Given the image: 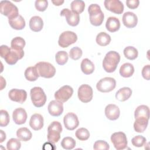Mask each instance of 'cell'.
<instances>
[{"label":"cell","instance_id":"obj_1","mask_svg":"<svg viewBox=\"0 0 150 150\" xmlns=\"http://www.w3.org/2000/svg\"><path fill=\"white\" fill-rule=\"evenodd\" d=\"M120 61V55L115 51H109L106 53L103 61V67L107 73L114 72Z\"/></svg>","mask_w":150,"mask_h":150},{"label":"cell","instance_id":"obj_2","mask_svg":"<svg viewBox=\"0 0 150 150\" xmlns=\"http://www.w3.org/2000/svg\"><path fill=\"white\" fill-rule=\"evenodd\" d=\"M88 12L90 15V22L91 25L98 26L103 23L104 15L98 4H91L88 8Z\"/></svg>","mask_w":150,"mask_h":150},{"label":"cell","instance_id":"obj_3","mask_svg":"<svg viewBox=\"0 0 150 150\" xmlns=\"http://www.w3.org/2000/svg\"><path fill=\"white\" fill-rule=\"evenodd\" d=\"M32 102L34 106L38 108L43 107L46 101V96L43 90L40 87H34L30 91Z\"/></svg>","mask_w":150,"mask_h":150},{"label":"cell","instance_id":"obj_4","mask_svg":"<svg viewBox=\"0 0 150 150\" xmlns=\"http://www.w3.org/2000/svg\"><path fill=\"white\" fill-rule=\"evenodd\" d=\"M61 124L56 121L52 122L47 128V140L53 144L57 142L60 138V133L62 132Z\"/></svg>","mask_w":150,"mask_h":150},{"label":"cell","instance_id":"obj_5","mask_svg":"<svg viewBox=\"0 0 150 150\" xmlns=\"http://www.w3.org/2000/svg\"><path fill=\"white\" fill-rule=\"evenodd\" d=\"M0 11L2 15L8 17V19L14 18L19 15L17 6L9 1H1L0 2Z\"/></svg>","mask_w":150,"mask_h":150},{"label":"cell","instance_id":"obj_6","mask_svg":"<svg viewBox=\"0 0 150 150\" xmlns=\"http://www.w3.org/2000/svg\"><path fill=\"white\" fill-rule=\"evenodd\" d=\"M35 66L37 69L39 76L42 77L49 79L55 75L56 69L49 62H40L36 63Z\"/></svg>","mask_w":150,"mask_h":150},{"label":"cell","instance_id":"obj_7","mask_svg":"<svg viewBox=\"0 0 150 150\" xmlns=\"http://www.w3.org/2000/svg\"><path fill=\"white\" fill-rule=\"evenodd\" d=\"M116 86L115 80L110 77L100 79L96 84L97 89L101 93H108L112 91Z\"/></svg>","mask_w":150,"mask_h":150},{"label":"cell","instance_id":"obj_8","mask_svg":"<svg viewBox=\"0 0 150 150\" xmlns=\"http://www.w3.org/2000/svg\"><path fill=\"white\" fill-rule=\"evenodd\" d=\"M77 40V36L74 32L64 31L60 35L58 44L60 47L65 48L76 42Z\"/></svg>","mask_w":150,"mask_h":150},{"label":"cell","instance_id":"obj_9","mask_svg":"<svg viewBox=\"0 0 150 150\" xmlns=\"http://www.w3.org/2000/svg\"><path fill=\"white\" fill-rule=\"evenodd\" d=\"M111 141L114 148L117 150L124 149L127 146V138L125 134L122 132H116L111 136Z\"/></svg>","mask_w":150,"mask_h":150},{"label":"cell","instance_id":"obj_10","mask_svg":"<svg viewBox=\"0 0 150 150\" xmlns=\"http://www.w3.org/2000/svg\"><path fill=\"white\" fill-rule=\"evenodd\" d=\"M79 99L83 103H87L91 101L93 96V91L91 87L88 84L81 85L77 92Z\"/></svg>","mask_w":150,"mask_h":150},{"label":"cell","instance_id":"obj_11","mask_svg":"<svg viewBox=\"0 0 150 150\" xmlns=\"http://www.w3.org/2000/svg\"><path fill=\"white\" fill-rule=\"evenodd\" d=\"M73 89L68 85H65L60 87L54 93V98L56 100L62 103L66 102L72 96Z\"/></svg>","mask_w":150,"mask_h":150},{"label":"cell","instance_id":"obj_12","mask_svg":"<svg viewBox=\"0 0 150 150\" xmlns=\"http://www.w3.org/2000/svg\"><path fill=\"white\" fill-rule=\"evenodd\" d=\"M60 16H65L66 22L71 26H76L80 22L79 14L70 11L67 8H64L60 12Z\"/></svg>","mask_w":150,"mask_h":150},{"label":"cell","instance_id":"obj_13","mask_svg":"<svg viewBox=\"0 0 150 150\" xmlns=\"http://www.w3.org/2000/svg\"><path fill=\"white\" fill-rule=\"evenodd\" d=\"M104 4L107 10L116 14H121L124 11V5L119 0H105Z\"/></svg>","mask_w":150,"mask_h":150},{"label":"cell","instance_id":"obj_14","mask_svg":"<svg viewBox=\"0 0 150 150\" xmlns=\"http://www.w3.org/2000/svg\"><path fill=\"white\" fill-rule=\"evenodd\" d=\"M63 122L65 128L70 131L76 129L79 125V121L77 116L73 112H68L63 118Z\"/></svg>","mask_w":150,"mask_h":150},{"label":"cell","instance_id":"obj_15","mask_svg":"<svg viewBox=\"0 0 150 150\" xmlns=\"http://www.w3.org/2000/svg\"><path fill=\"white\" fill-rule=\"evenodd\" d=\"M8 97L11 100L22 104L27 98V93L24 90L13 88L9 91Z\"/></svg>","mask_w":150,"mask_h":150},{"label":"cell","instance_id":"obj_16","mask_svg":"<svg viewBox=\"0 0 150 150\" xmlns=\"http://www.w3.org/2000/svg\"><path fill=\"white\" fill-rule=\"evenodd\" d=\"M23 50H16L11 48L10 51L4 58L5 61L9 65H13L18 62V60L22 59L24 56Z\"/></svg>","mask_w":150,"mask_h":150},{"label":"cell","instance_id":"obj_17","mask_svg":"<svg viewBox=\"0 0 150 150\" xmlns=\"http://www.w3.org/2000/svg\"><path fill=\"white\" fill-rule=\"evenodd\" d=\"M49 113L53 117H59L63 112V103L57 100L51 101L47 107Z\"/></svg>","mask_w":150,"mask_h":150},{"label":"cell","instance_id":"obj_18","mask_svg":"<svg viewBox=\"0 0 150 150\" xmlns=\"http://www.w3.org/2000/svg\"><path fill=\"white\" fill-rule=\"evenodd\" d=\"M122 23L127 28H133L137 25V16L134 12H126L122 16Z\"/></svg>","mask_w":150,"mask_h":150},{"label":"cell","instance_id":"obj_19","mask_svg":"<svg viewBox=\"0 0 150 150\" xmlns=\"http://www.w3.org/2000/svg\"><path fill=\"white\" fill-rule=\"evenodd\" d=\"M105 115L110 120H116L119 118L120 115V108L115 104H108L105 108Z\"/></svg>","mask_w":150,"mask_h":150},{"label":"cell","instance_id":"obj_20","mask_svg":"<svg viewBox=\"0 0 150 150\" xmlns=\"http://www.w3.org/2000/svg\"><path fill=\"white\" fill-rule=\"evenodd\" d=\"M27 113L26 110L21 107L16 108L12 113L13 121L16 124L21 125L25 123L27 120Z\"/></svg>","mask_w":150,"mask_h":150},{"label":"cell","instance_id":"obj_21","mask_svg":"<svg viewBox=\"0 0 150 150\" xmlns=\"http://www.w3.org/2000/svg\"><path fill=\"white\" fill-rule=\"evenodd\" d=\"M44 124V120L42 115L40 114L36 113L33 114L29 121V125L35 131L41 129Z\"/></svg>","mask_w":150,"mask_h":150},{"label":"cell","instance_id":"obj_22","mask_svg":"<svg viewBox=\"0 0 150 150\" xmlns=\"http://www.w3.org/2000/svg\"><path fill=\"white\" fill-rule=\"evenodd\" d=\"M135 119L144 118L149 120V109L147 105H141L138 106L134 112Z\"/></svg>","mask_w":150,"mask_h":150},{"label":"cell","instance_id":"obj_23","mask_svg":"<svg viewBox=\"0 0 150 150\" xmlns=\"http://www.w3.org/2000/svg\"><path fill=\"white\" fill-rule=\"evenodd\" d=\"M43 27V21L39 16H32L29 21V28L35 32H38L40 31Z\"/></svg>","mask_w":150,"mask_h":150},{"label":"cell","instance_id":"obj_24","mask_svg":"<svg viewBox=\"0 0 150 150\" xmlns=\"http://www.w3.org/2000/svg\"><path fill=\"white\" fill-rule=\"evenodd\" d=\"M105 27L107 30L110 32H115L120 29V22L118 18L114 16H110L108 18L106 23Z\"/></svg>","mask_w":150,"mask_h":150},{"label":"cell","instance_id":"obj_25","mask_svg":"<svg viewBox=\"0 0 150 150\" xmlns=\"http://www.w3.org/2000/svg\"><path fill=\"white\" fill-rule=\"evenodd\" d=\"M8 22L11 27L15 30H22L26 25L24 18L20 15L14 18L8 19Z\"/></svg>","mask_w":150,"mask_h":150},{"label":"cell","instance_id":"obj_26","mask_svg":"<svg viewBox=\"0 0 150 150\" xmlns=\"http://www.w3.org/2000/svg\"><path fill=\"white\" fill-rule=\"evenodd\" d=\"M132 95V90L129 87H124L119 89L115 93V98L120 101H125Z\"/></svg>","mask_w":150,"mask_h":150},{"label":"cell","instance_id":"obj_27","mask_svg":"<svg viewBox=\"0 0 150 150\" xmlns=\"http://www.w3.org/2000/svg\"><path fill=\"white\" fill-rule=\"evenodd\" d=\"M120 75L125 78L131 77L134 73V66L129 63H124L119 70Z\"/></svg>","mask_w":150,"mask_h":150},{"label":"cell","instance_id":"obj_28","mask_svg":"<svg viewBox=\"0 0 150 150\" xmlns=\"http://www.w3.org/2000/svg\"><path fill=\"white\" fill-rule=\"evenodd\" d=\"M80 67L82 72L87 75L93 73L94 70V63L87 58L83 59Z\"/></svg>","mask_w":150,"mask_h":150},{"label":"cell","instance_id":"obj_29","mask_svg":"<svg viewBox=\"0 0 150 150\" xmlns=\"http://www.w3.org/2000/svg\"><path fill=\"white\" fill-rule=\"evenodd\" d=\"M16 136L20 141L26 142L32 138V134L28 128L26 127H22L17 130Z\"/></svg>","mask_w":150,"mask_h":150},{"label":"cell","instance_id":"obj_30","mask_svg":"<svg viewBox=\"0 0 150 150\" xmlns=\"http://www.w3.org/2000/svg\"><path fill=\"white\" fill-rule=\"evenodd\" d=\"M24 75L26 79L30 81H36L40 76L35 66H30L26 68Z\"/></svg>","mask_w":150,"mask_h":150},{"label":"cell","instance_id":"obj_31","mask_svg":"<svg viewBox=\"0 0 150 150\" xmlns=\"http://www.w3.org/2000/svg\"><path fill=\"white\" fill-rule=\"evenodd\" d=\"M111 36L104 32H100L96 36V43L101 46H105L111 42Z\"/></svg>","mask_w":150,"mask_h":150},{"label":"cell","instance_id":"obj_32","mask_svg":"<svg viewBox=\"0 0 150 150\" xmlns=\"http://www.w3.org/2000/svg\"><path fill=\"white\" fill-rule=\"evenodd\" d=\"M148 124V120L144 118L135 119L134 123V130L137 132H144Z\"/></svg>","mask_w":150,"mask_h":150},{"label":"cell","instance_id":"obj_33","mask_svg":"<svg viewBox=\"0 0 150 150\" xmlns=\"http://www.w3.org/2000/svg\"><path fill=\"white\" fill-rule=\"evenodd\" d=\"M25 40L21 37H15L12 39L11 42V48L16 50H23L25 46Z\"/></svg>","mask_w":150,"mask_h":150},{"label":"cell","instance_id":"obj_34","mask_svg":"<svg viewBox=\"0 0 150 150\" xmlns=\"http://www.w3.org/2000/svg\"><path fill=\"white\" fill-rule=\"evenodd\" d=\"M123 52H124V56L127 59H129L131 60H133L135 59L138 55V50L135 47L131 46L125 47Z\"/></svg>","mask_w":150,"mask_h":150},{"label":"cell","instance_id":"obj_35","mask_svg":"<svg viewBox=\"0 0 150 150\" xmlns=\"http://www.w3.org/2000/svg\"><path fill=\"white\" fill-rule=\"evenodd\" d=\"M70 7L73 12L79 14L83 12L85 8V3L83 1L74 0L71 2Z\"/></svg>","mask_w":150,"mask_h":150},{"label":"cell","instance_id":"obj_36","mask_svg":"<svg viewBox=\"0 0 150 150\" xmlns=\"http://www.w3.org/2000/svg\"><path fill=\"white\" fill-rule=\"evenodd\" d=\"M61 146L64 149L70 150L73 149L76 144V141L71 137H64L61 141Z\"/></svg>","mask_w":150,"mask_h":150},{"label":"cell","instance_id":"obj_37","mask_svg":"<svg viewBox=\"0 0 150 150\" xmlns=\"http://www.w3.org/2000/svg\"><path fill=\"white\" fill-rule=\"evenodd\" d=\"M69 59L68 54L66 52L62 50V51H59L56 53L55 55V60L56 63L59 65H64L65 64Z\"/></svg>","mask_w":150,"mask_h":150},{"label":"cell","instance_id":"obj_38","mask_svg":"<svg viewBox=\"0 0 150 150\" xmlns=\"http://www.w3.org/2000/svg\"><path fill=\"white\" fill-rule=\"evenodd\" d=\"M76 137L80 141H86L90 137V132L88 130L85 128H79L75 133Z\"/></svg>","mask_w":150,"mask_h":150},{"label":"cell","instance_id":"obj_39","mask_svg":"<svg viewBox=\"0 0 150 150\" xmlns=\"http://www.w3.org/2000/svg\"><path fill=\"white\" fill-rule=\"evenodd\" d=\"M21 147V143L19 139L11 138L6 143V148L8 150H18Z\"/></svg>","mask_w":150,"mask_h":150},{"label":"cell","instance_id":"obj_40","mask_svg":"<svg viewBox=\"0 0 150 150\" xmlns=\"http://www.w3.org/2000/svg\"><path fill=\"white\" fill-rule=\"evenodd\" d=\"M10 118L8 112L5 110H0V126L2 127H6L8 125Z\"/></svg>","mask_w":150,"mask_h":150},{"label":"cell","instance_id":"obj_41","mask_svg":"<svg viewBox=\"0 0 150 150\" xmlns=\"http://www.w3.org/2000/svg\"><path fill=\"white\" fill-rule=\"evenodd\" d=\"M82 54H83L82 50L77 46L73 47L70 49L69 52L70 57L74 60H77L79 59L81 57Z\"/></svg>","mask_w":150,"mask_h":150},{"label":"cell","instance_id":"obj_42","mask_svg":"<svg viewBox=\"0 0 150 150\" xmlns=\"http://www.w3.org/2000/svg\"><path fill=\"white\" fill-rule=\"evenodd\" d=\"M146 138L142 135H137L132 138V144L136 147H142L146 144Z\"/></svg>","mask_w":150,"mask_h":150},{"label":"cell","instance_id":"obj_43","mask_svg":"<svg viewBox=\"0 0 150 150\" xmlns=\"http://www.w3.org/2000/svg\"><path fill=\"white\" fill-rule=\"evenodd\" d=\"M93 149L94 150H108L110 149V146L106 141L98 140L94 142Z\"/></svg>","mask_w":150,"mask_h":150},{"label":"cell","instance_id":"obj_44","mask_svg":"<svg viewBox=\"0 0 150 150\" xmlns=\"http://www.w3.org/2000/svg\"><path fill=\"white\" fill-rule=\"evenodd\" d=\"M35 6L38 11L43 12L48 6V1L46 0H36L35 2Z\"/></svg>","mask_w":150,"mask_h":150},{"label":"cell","instance_id":"obj_45","mask_svg":"<svg viewBox=\"0 0 150 150\" xmlns=\"http://www.w3.org/2000/svg\"><path fill=\"white\" fill-rule=\"evenodd\" d=\"M141 74L144 79L146 80H149L150 79V65L147 64L144 66L142 69Z\"/></svg>","mask_w":150,"mask_h":150},{"label":"cell","instance_id":"obj_46","mask_svg":"<svg viewBox=\"0 0 150 150\" xmlns=\"http://www.w3.org/2000/svg\"><path fill=\"white\" fill-rule=\"evenodd\" d=\"M139 1L138 0H127L126 1V5L129 9H134L138 7Z\"/></svg>","mask_w":150,"mask_h":150},{"label":"cell","instance_id":"obj_47","mask_svg":"<svg viewBox=\"0 0 150 150\" xmlns=\"http://www.w3.org/2000/svg\"><path fill=\"white\" fill-rule=\"evenodd\" d=\"M11 48L8 46L3 45L0 46V54L2 58H4L5 56L8 54V53L10 51Z\"/></svg>","mask_w":150,"mask_h":150},{"label":"cell","instance_id":"obj_48","mask_svg":"<svg viewBox=\"0 0 150 150\" xmlns=\"http://www.w3.org/2000/svg\"><path fill=\"white\" fill-rule=\"evenodd\" d=\"M0 135H1V137H0V142L2 143V142H4L5 139H6V134L4 132L3 130L1 129L0 130Z\"/></svg>","mask_w":150,"mask_h":150},{"label":"cell","instance_id":"obj_49","mask_svg":"<svg viewBox=\"0 0 150 150\" xmlns=\"http://www.w3.org/2000/svg\"><path fill=\"white\" fill-rule=\"evenodd\" d=\"M1 90H2L6 86V81L2 76H1Z\"/></svg>","mask_w":150,"mask_h":150},{"label":"cell","instance_id":"obj_50","mask_svg":"<svg viewBox=\"0 0 150 150\" xmlns=\"http://www.w3.org/2000/svg\"><path fill=\"white\" fill-rule=\"evenodd\" d=\"M52 2L56 6H60L64 3V1L60 0H56V1H52Z\"/></svg>","mask_w":150,"mask_h":150}]
</instances>
